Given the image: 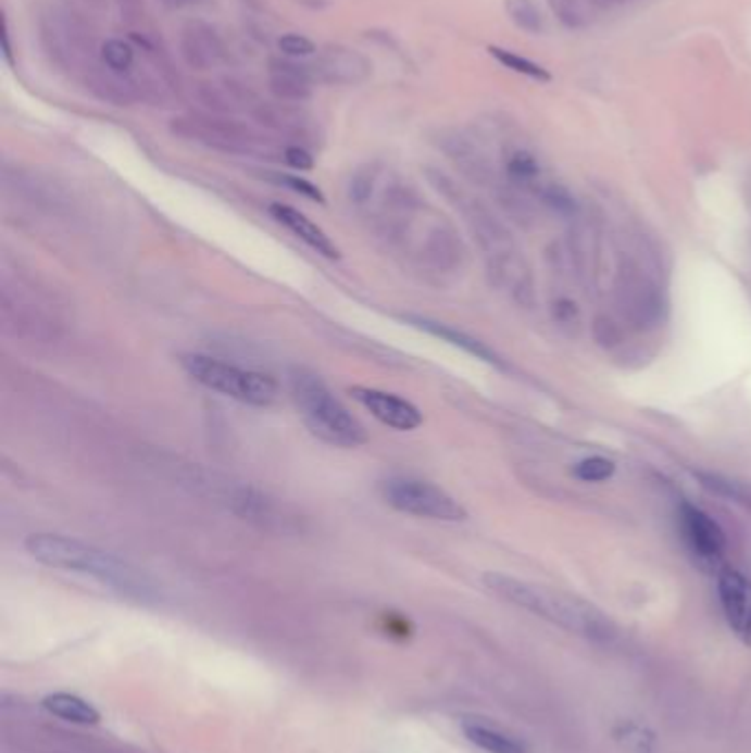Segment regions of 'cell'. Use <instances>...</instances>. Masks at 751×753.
I'll return each instance as SVG.
<instances>
[{"label": "cell", "instance_id": "8fae6325", "mask_svg": "<svg viewBox=\"0 0 751 753\" xmlns=\"http://www.w3.org/2000/svg\"><path fill=\"white\" fill-rule=\"evenodd\" d=\"M182 55L190 68L212 71L229 60L223 38L205 23H188L182 34Z\"/></svg>", "mask_w": 751, "mask_h": 753}, {"label": "cell", "instance_id": "6da1fadb", "mask_svg": "<svg viewBox=\"0 0 751 753\" xmlns=\"http://www.w3.org/2000/svg\"><path fill=\"white\" fill-rule=\"evenodd\" d=\"M25 549L45 566L89 575L130 600L154 602L159 598L157 586L141 568L85 540L60 534H29Z\"/></svg>", "mask_w": 751, "mask_h": 753}, {"label": "cell", "instance_id": "5b68a950", "mask_svg": "<svg viewBox=\"0 0 751 753\" xmlns=\"http://www.w3.org/2000/svg\"><path fill=\"white\" fill-rule=\"evenodd\" d=\"M381 495L392 510L408 516L439 523H461L467 518L465 507L454 495L424 478L392 476L381 482Z\"/></svg>", "mask_w": 751, "mask_h": 753}, {"label": "cell", "instance_id": "603a6c76", "mask_svg": "<svg viewBox=\"0 0 751 753\" xmlns=\"http://www.w3.org/2000/svg\"><path fill=\"white\" fill-rule=\"evenodd\" d=\"M505 10L518 29L527 34H540L545 29L542 16L531 0H505Z\"/></svg>", "mask_w": 751, "mask_h": 753}, {"label": "cell", "instance_id": "30bf717a", "mask_svg": "<svg viewBox=\"0 0 751 753\" xmlns=\"http://www.w3.org/2000/svg\"><path fill=\"white\" fill-rule=\"evenodd\" d=\"M681 529L686 536V542L694 551V555L708 564L721 562L727 540L723 529L718 527L716 520H712L703 510L690 505L681 507Z\"/></svg>", "mask_w": 751, "mask_h": 753}, {"label": "cell", "instance_id": "44dd1931", "mask_svg": "<svg viewBox=\"0 0 751 753\" xmlns=\"http://www.w3.org/2000/svg\"><path fill=\"white\" fill-rule=\"evenodd\" d=\"M615 738H617V742H622L633 753H654L656 751V736L648 727L633 723V720L619 723L615 727Z\"/></svg>", "mask_w": 751, "mask_h": 753}, {"label": "cell", "instance_id": "f1b7e54d", "mask_svg": "<svg viewBox=\"0 0 751 753\" xmlns=\"http://www.w3.org/2000/svg\"><path fill=\"white\" fill-rule=\"evenodd\" d=\"M182 3H188V0H182Z\"/></svg>", "mask_w": 751, "mask_h": 753}, {"label": "cell", "instance_id": "8992f818", "mask_svg": "<svg viewBox=\"0 0 751 753\" xmlns=\"http://www.w3.org/2000/svg\"><path fill=\"white\" fill-rule=\"evenodd\" d=\"M351 394L362 407H366L377 418L379 424H384L397 432H412L424 424L422 410L416 407L412 401H408L395 392L355 386V388H351Z\"/></svg>", "mask_w": 751, "mask_h": 753}, {"label": "cell", "instance_id": "2e32d148", "mask_svg": "<svg viewBox=\"0 0 751 753\" xmlns=\"http://www.w3.org/2000/svg\"><path fill=\"white\" fill-rule=\"evenodd\" d=\"M42 707L60 718V720H66V723H75V725H96L100 723V712L85 699H79L75 694H66V692H55V694H49L45 701H42Z\"/></svg>", "mask_w": 751, "mask_h": 753}, {"label": "cell", "instance_id": "83f0119b", "mask_svg": "<svg viewBox=\"0 0 751 753\" xmlns=\"http://www.w3.org/2000/svg\"><path fill=\"white\" fill-rule=\"evenodd\" d=\"M285 161L289 167H293V171H311L313 167V156L302 146H289L285 150Z\"/></svg>", "mask_w": 751, "mask_h": 753}, {"label": "cell", "instance_id": "7a4b0ae2", "mask_svg": "<svg viewBox=\"0 0 751 753\" xmlns=\"http://www.w3.org/2000/svg\"><path fill=\"white\" fill-rule=\"evenodd\" d=\"M483 583L498 600H503L521 611H527L589 641L611 643L617 635L613 622L604 617V613L598 611L593 604L558 593L553 589H547V586L531 583L503 573L483 575Z\"/></svg>", "mask_w": 751, "mask_h": 753}, {"label": "cell", "instance_id": "9a60e30c", "mask_svg": "<svg viewBox=\"0 0 751 753\" xmlns=\"http://www.w3.org/2000/svg\"><path fill=\"white\" fill-rule=\"evenodd\" d=\"M461 729L465 738L485 753H527V746L523 740L483 720L465 718Z\"/></svg>", "mask_w": 751, "mask_h": 753}, {"label": "cell", "instance_id": "ba28073f", "mask_svg": "<svg viewBox=\"0 0 751 753\" xmlns=\"http://www.w3.org/2000/svg\"><path fill=\"white\" fill-rule=\"evenodd\" d=\"M315 79L322 84H336V87H358L364 84L371 73L373 64L366 55L360 51L345 47V45H328L320 51L315 64H313Z\"/></svg>", "mask_w": 751, "mask_h": 753}, {"label": "cell", "instance_id": "277c9868", "mask_svg": "<svg viewBox=\"0 0 751 753\" xmlns=\"http://www.w3.org/2000/svg\"><path fill=\"white\" fill-rule=\"evenodd\" d=\"M182 366L197 384L245 405L270 407L278 397V386L270 375L240 368L210 355H184Z\"/></svg>", "mask_w": 751, "mask_h": 753}, {"label": "cell", "instance_id": "d6986e66", "mask_svg": "<svg viewBox=\"0 0 751 753\" xmlns=\"http://www.w3.org/2000/svg\"><path fill=\"white\" fill-rule=\"evenodd\" d=\"M270 91L280 102H306L313 96L311 81L306 77H302L298 73H289V71H272Z\"/></svg>", "mask_w": 751, "mask_h": 753}, {"label": "cell", "instance_id": "7402d4cb", "mask_svg": "<svg viewBox=\"0 0 751 753\" xmlns=\"http://www.w3.org/2000/svg\"><path fill=\"white\" fill-rule=\"evenodd\" d=\"M489 53H491V58H496L500 64L512 68L514 73L527 75V77L538 79V81H549L551 79V73L545 66H540V64H536V62H531V60H527V58H523V55H518L514 51L500 49V47H489Z\"/></svg>", "mask_w": 751, "mask_h": 753}, {"label": "cell", "instance_id": "52a82bcc", "mask_svg": "<svg viewBox=\"0 0 751 753\" xmlns=\"http://www.w3.org/2000/svg\"><path fill=\"white\" fill-rule=\"evenodd\" d=\"M718 600L731 632L742 645L751 648V581L736 568H721Z\"/></svg>", "mask_w": 751, "mask_h": 753}, {"label": "cell", "instance_id": "4316f807", "mask_svg": "<svg viewBox=\"0 0 751 753\" xmlns=\"http://www.w3.org/2000/svg\"><path fill=\"white\" fill-rule=\"evenodd\" d=\"M278 49L289 55V58H306V55H313L315 53V45L300 36V34H287L278 40Z\"/></svg>", "mask_w": 751, "mask_h": 753}, {"label": "cell", "instance_id": "5bb4252c", "mask_svg": "<svg viewBox=\"0 0 751 753\" xmlns=\"http://www.w3.org/2000/svg\"><path fill=\"white\" fill-rule=\"evenodd\" d=\"M403 319L408 324H412L414 328L426 330L428 335H435V338H439V340H443V342H448L452 347H459L461 351L474 355L476 360H483V362H487L491 366H500V360H498V355L491 349H487L483 342L474 340L472 335H467L463 330H456V328H452L448 324H441V322H435V319H428V317L403 315Z\"/></svg>", "mask_w": 751, "mask_h": 753}, {"label": "cell", "instance_id": "9c48e42d", "mask_svg": "<svg viewBox=\"0 0 751 753\" xmlns=\"http://www.w3.org/2000/svg\"><path fill=\"white\" fill-rule=\"evenodd\" d=\"M173 133L205 141L210 146L227 148V150H238L240 146L252 141L249 139L252 137V133H249L247 126L231 122V120L210 117V115L177 117V120H173Z\"/></svg>", "mask_w": 751, "mask_h": 753}, {"label": "cell", "instance_id": "7c38bea8", "mask_svg": "<svg viewBox=\"0 0 751 753\" xmlns=\"http://www.w3.org/2000/svg\"><path fill=\"white\" fill-rule=\"evenodd\" d=\"M270 214L274 221H278L283 227H287L298 240H302L309 249H313L315 254L328 259V261H340V247L330 240V236L315 225L309 216H304L300 210L285 205V203H272Z\"/></svg>", "mask_w": 751, "mask_h": 753}, {"label": "cell", "instance_id": "d4e9b609", "mask_svg": "<svg viewBox=\"0 0 751 753\" xmlns=\"http://www.w3.org/2000/svg\"><path fill=\"white\" fill-rule=\"evenodd\" d=\"M615 474V463L604 459V456H589L575 465L573 476L584 480V482H604L613 478Z\"/></svg>", "mask_w": 751, "mask_h": 753}, {"label": "cell", "instance_id": "cb8c5ba5", "mask_svg": "<svg viewBox=\"0 0 751 753\" xmlns=\"http://www.w3.org/2000/svg\"><path fill=\"white\" fill-rule=\"evenodd\" d=\"M102 62L107 64L109 71L124 75L130 71V66L135 62V49L128 42L117 40V38L107 40L102 45Z\"/></svg>", "mask_w": 751, "mask_h": 753}, {"label": "cell", "instance_id": "3957f363", "mask_svg": "<svg viewBox=\"0 0 751 753\" xmlns=\"http://www.w3.org/2000/svg\"><path fill=\"white\" fill-rule=\"evenodd\" d=\"M289 390L304 426L320 441L345 450H355L368 441L360 418L330 392L315 373L291 368Z\"/></svg>", "mask_w": 751, "mask_h": 753}, {"label": "cell", "instance_id": "ac0fdd59", "mask_svg": "<svg viewBox=\"0 0 751 753\" xmlns=\"http://www.w3.org/2000/svg\"><path fill=\"white\" fill-rule=\"evenodd\" d=\"M254 117L276 130H296V133H304L309 126V117L304 111L300 109H291L287 104H259L254 109Z\"/></svg>", "mask_w": 751, "mask_h": 753}, {"label": "cell", "instance_id": "ffe728a7", "mask_svg": "<svg viewBox=\"0 0 751 753\" xmlns=\"http://www.w3.org/2000/svg\"><path fill=\"white\" fill-rule=\"evenodd\" d=\"M697 476H699L701 485L705 489H710L712 493L723 495L727 500H734V502H738V505H742L744 510H751V485L749 482L734 480V478H727V476H721V474H705V472H699Z\"/></svg>", "mask_w": 751, "mask_h": 753}, {"label": "cell", "instance_id": "4fadbf2b", "mask_svg": "<svg viewBox=\"0 0 751 753\" xmlns=\"http://www.w3.org/2000/svg\"><path fill=\"white\" fill-rule=\"evenodd\" d=\"M197 98L214 111L229 113V111H245V109H256L259 98L254 91H249L242 87L240 81L231 77L214 79V81H201L197 84Z\"/></svg>", "mask_w": 751, "mask_h": 753}, {"label": "cell", "instance_id": "484cf974", "mask_svg": "<svg viewBox=\"0 0 751 753\" xmlns=\"http://www.w3.org/2000/svg\"><path fill=\"white\" fill-rule=\"evenodd\" d=\"M274 181H276L278 186H285V188H289V190H293V192H298V194L311 199V201L324 203L322 190H320L315 184L306 181V179H300V177H293V175H274Z\"/></svg>", "mask_w": 751, "mask_h": 753}, {"label": "cell", "instance_id": "e0dca14e", "mask_svg": "<svg viewBox=\"0 0 751 753\" xmlns=\"http://www.w3.org/2000/svg\"><path fill=\"white\" fill-rule=\"evenodd\" d=\"M505 171H508V177L512 184H516L521 188H531L540 197L551 186V184H542V167H540L538 159L527 150H514L508 156Z\"/></svg>", "mask_w": 751, "mask_h": 753}]
</instances>
